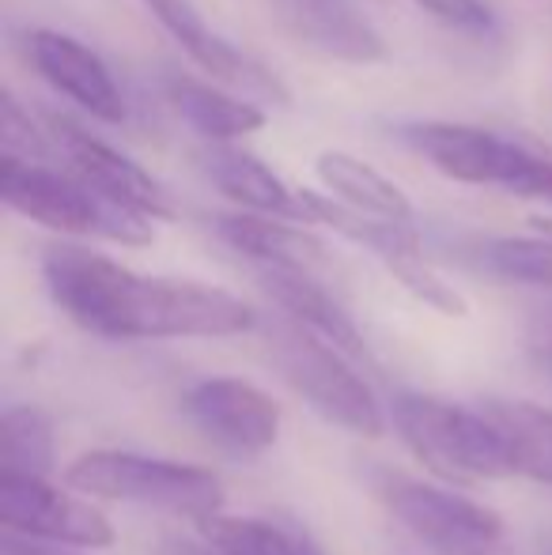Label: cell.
Segmentation results:
<instances>
[{"mask_svg":"<svg viewBox=\"0 0 552 555\" xmlns=\"http://www.w3.org/2000/svg\"><path fill=\"white\" fill-rule=\"evenodd\" d=\"M363 483L435 555H511L503 514L462 491L435 488L390 465H363Z\"/></svg>","mask_w":552,"mask_h":555,"instance_id":"cell-3","label":"cell"},{"mask_svg":"<svg viewBox=\"0 0 552 555\" xmlns=\"http://www.w3.org/2000/svg\"><path fill=\"white\" fill-rule=\"evenodd\" d=\"M284 20L287 30L322 57L348 61V65L386 61L383 35L341 0H292L284 4Z\"/></svg>","mask_w":552,"mask_h":555,"instance_id":"cell-16","label":"cell"},{"mask_svg":"<svg viewBox=\"0 0 552 555\" xmlns=\"http://www.w3.org/2000/svg\"><path fill=\"white\" fill-rule=\"evenodd\" d=\"M50 125L53 144L61 147V155L68 159L73 175L80 178L84 185L106 197L111 205L126 208L133 216H144V220H175L178 208L170 201V193L163 190V182H155L137 159H129L126 152L111 147L106 140L91 137L84 125H76L73 117H46Z\"/></svg>","mask_w":552,"mask_h":555,"instance_id":"cell-9","label":"cell"},{"mask_svg":"<svg viewBox=\"0 0 552 555\" xmlns=\"http://www.w3.org/2000/svg\"><path fill=\"white\" fill-rule=\"evenodd\" d=\"M473 261L496 280L526 287H545L552 292V238H515V234H496L477 242Z\"/></svg>","mask_w":552,"mask_h":555,"instance_id":"cell-22","label":"cell"},{"mask_svg":"<svg viewBox=\"0 0 552 555\" xmlns=\"http://www.w3.org/2000/svg\"><path fill=\"white\" fill-rule=\"evenodd\" d=\"M0 197L23 220L50 227L57 234H88V238H111L121 246H147L155 238L152 220L111 205L76 175H61L46 163L0 159Z\"/></svg>","mask_w":552,"mask_h":555,"instance_id":"cell-6","label":"cell"},{"mask_svg":"<svg viewBox=\"0 0 552 555\" xmlns=\"http://www.w3.org/2000/svg\"><path fill=\"white\" fill-rule=\"evenodd\" d=\"M269 351L284 382L330 424L345 427L360 439H378L386 431L383 404L371 382L352 366V359L330 340L314 336L295 322L269 330Z\"/></svg>","mask_w":552,"mask_h":555,"instance_id":"cell-4","label":"cell"},{"mask_svg":"<svg viewBox=\"0 0 552 555\" xmlns=\"http://www.w3.org/2000/svg\"><path fill=\"white\" fill-rule=\"evenodd\" d=\"M401 442L447 480H508L515 476L496 427L480 409L427 393H398L390 404Z\"/></svg>","mask_w":552,"mask_h":555,"instance_id":"cell-5","label":"cell"},{"mask_svg":"<svg viewBox=\"0 0 552 555\" xmlns=\"http://www.w3.org/2000/svg\"><path fill=\"white\" fill-rule=\"evenodd\" d=\"M0 526L4 533L80 552H103L114 544L111 518L88 495L27 476H0Z\"/></svg>","mask_w":552,"mask_h":555,"instance_id":"cell-7","label":"cell"},{"mask_svg":"<svg viewBox=\"0 0 552 555\" xmlns=\"http://www.w3.org/2000/svg\"><path fill=\"white\" fill-rule=\"evenodd\" d=\"M383 264H386V272H390V276L398 280V284L406 287L416 302L432 307L435 314H442V318H465V314H470V302H465V295L458 292V287L450 284L442 272H435L432 264H427V257H424V249H420V246L401 249L398 257H390V261H383Z\"/></svg>","mask_w":552,"mask_h":555,"instance_id":"cell-23","label":"cell"},{"mask_svg":"<svg viewBox=\"0 0 552 555\" xmlns=\"http://www.w3.org/2000/svg\"><path fill=\"white\" fill-rule=\"evenodd\" d=\"M0 155L4 163H46L53 155V137H46L12 91H0Z\"/></svg>","mask_w":552,"mask_h":555,"instance_id":"cell-24","label":"cell"},{"mask_svg":"<svg viewBox=\"0 0 552 555\" xmlns=\"http://www.w3.org/2000/svg\"><path fill=\"white\" fill-rule=\"evenodd\" d=\"M201 541L213 555H322L303 529L273 518H235L216 514L197 521Z\"/></svg>","mask_w":552,"mask_h":555,"instance_id":"cell-20","label":"cell"},{"mask_svg":"<svg viewBox=\"0 0 552 555\" xmlns=\"http://www.w3.org/2000/svg\"><path fill=\"white\" fill-rule=\"evenodd\" d=\"M201 167H205V178L213 182V190L220 193V197H228L231 205L243 208V212L310 223V212L299 193L287 190L273 175V167H266L258 155L223 144V147H213V152L201 159Z\"/></svg>","mask_w":552,"mask_h":555,"instance_id":"cell-15","label":"cell"},{"mask_svg":"<svg viewBox=\"0 0 552 555\" xmlns=\"http://www.w3.org/2000/svg\"><path fill=\"white\" fill-rule=\"evenodd\" d=\"M0 555H84L80 548H61V544H46V541H30L20 533H4L0 537Z\"/></svg>","mask_w":552,"mask_h":555,"instance_id":"cell-27","label":"cell"},{"mask_svg":"<svg viewBox=\"0 0 552 555\" xmlns=\"http://www.w3.org/2000/svg\"><path fill=\"white\" fill-rule=\"evenodd\" d=\"M314 170L325 190L333 193V201L371 216V220H386V223L416 220V208L409 201V193L398 182H390L378 167H371L368 159H356L348 152H322L314 159Z\"/></svg>","mask_w":552,"mask_h":555,"instance_id":"cell-17","label":"cell"},{"mask_svg":"<svg viewBox=\"0 0 552 555\" xmlns=\"http://www.w3.org/2000/svg\"><path fill=\"white\" fill-rule=\"evenodd\" d=\"M258 284L284 310L287 322L330 340L348 359H371L368 340L356 330L352 314L318 284V276H310V272H287V269H258Z\"/></svg>","mask_w":552,"mask_h":555,"instance_id":"cell-14","label":"cell"},{"mask_svg":"<svg viewBox=\"0 0 552 555\" xmlns=\"http://www.w3.org/2000/svg\"><path fill=\"white\" fill-rule=\"evenodd\" d=\"M175 114L190 125L197 137L213 140V144H231V140H246L254 132L266 129L269 114L261 106L246 103L243 95H231L223 88H208L197 80H175L167 88Z\"/></svg>","mask_w":552,"mask_h":555,"instance_id":"cell-19","label":"cell"},{"mask_svg":"<svg viewBox=\"0 0 552 555\" xmlns=\"http://www.w3.org/2000/svg\"><path fill=\"white\" fill-rule=\"evenodd\" d=\"M68 488L88 499L133 503L175 518L205 521L223 514V483L216 473L133 450H91L68 465Z\"/></svg>","mask_w":552,"mask_h":555,"instance_id":"cell-2","label":"cell"},{"mask_svg":"<svg viewBox=\"0 0 552 555\" xmlns=\"http://www.w3.org/2000/svg\"><path fill=\"white\" fill-rule=\"evenodd\" d=\"M477 409L500 435L515 476L552 488V409L518 397H485Z\"/></svg>","mask_w":552,"mask_h":555,"instance_id":"cell-18","label":"cell"},{"mask_svg":"<svg viewBox=\"0 0 552 555\" xmlns=\"http://www.w3.org/2000/svg\"><path fill=\"white\" fill-rule=\"evenodd\" d=\"M401 137L442 178L462 185H503L515 193L530 163L538 159L530 147L462 121H413L401 125Z\"/></svg>","mask_w":552,"mask_h":555,"instance_id":"cell-8","label":"cell"},{"mask_svg":"<svg viewBox=\"0 0 552 555\" xmlns=\"http://www.w3.org/2000/svg\"><path fill=\"white\" fill-rule=\"evenodd\" d=\"M57 465L53 420L35 404H12L0 416V476L50 480Z\"/></svg>","mask_w":552,"mask_h":555,"instance_id":"cell-21","label":"cell"},{"mask_svg":"<svg viewBox=\"0 0 552 555\" xmlns=\"http://www.w3.org/2000/svg\"><path fill=\"white\" fill-rule=\"evenodd\" d=\"M538 366H541V371H545V378L552 382V344H549V348H541V356H538Z\"/></svg>","mask_w":552,"mask_h":555,"instance_id":"cell-28","label":"cell"},{"mask_svg":"<svg viewBox=\"0 0 552 555\" xmlns=\"http://www.w3.org/2000/svg\"><path fill=\"white\" fill-rule=\"evenodd\" d=\"M216 231L231 249L258 261V269H287V272H310L314 276L322 264H330V246L307 227L277 216H254V212H228L216 220Z\"/></svg>","mask_w":552,"mask_h":555,"instance_id":"cell-13","label":"cell"},{"mask_svg":"<svg viewBox=\"0 0 552 555\" xmlns=\"http://www.w3.org/2000/svg\"><path fill=\"white\" fill-rule=\"evenodd\" d=\"M190 424L239 457H258L280 439V404L246 378H201L185 389Z\"/></svg>","mask_w":552,"mask_h":555,"instance_id":"cell-10","label":"cell"},{"mask_svg":"<svg viewBox=\"0 0 552 555\" xmlns=\"http://www.w3.org/2000/svg\"><path fill=\"white\" fill-rule=\"evenodd\" d=\"M144 4H147V12L163 23V30H167L213 80L228 83V88H235V91H246V95L287 103V91L280 88L277 76L269 73L258 57H251V53H243L239 46H231L223 35H216L193 0H144Z\"/></svg>","mask_w":552,"mask_h":555,"instance_id":"cell-11","label":"cell"},{"mask_svg":"<svg viewBox=\"0 0 552 555\" xmlns=\"http://www.w3.org/2000/svg\"><path fill=\"white\" fill-rule=\"evenodd\" d=\"M413 4L454 30L485 35V30L492 27V12H488L485 0H413Z\"/></svg>","mask_w":552,"mask_h":555,"instance_id":"cell-25","label":"cell"},{"mask_svg":"<svg viewBox=\"0 0 552 555\" xmlns=\"http://www.w3.org/2000/svg\"><path fill=\"white\" fill-rule=\"evenodd\" d=\"M30 65L38 68L50 88H57L68 103H76L84 114L99 117V121H126V99L114 80V73L106 68V61L95 50H88L84 42H76L73 35L61 30H30Z\"/></svg>","mask_w":552,"mask_h":555,"instance_id":"cell-12","label":"cell"},{"mask_svg":"<svg viewBox=\"0 0 552 555\" xmlns=\"http://www.w3.org/2000/svg\"><path fill=\"white\" fill-rule=\"evenodd\" d=\"M518 197H538L552 205V155H538L530 163V170L523 175V182L515 185Z\"/></svg>","mask_w":552,"mask_h":555,"instance_id":"cell-26","label":"cell"},{"mask_svg":"<svg viewBox=\"0 0 552 555\" xmlns=\"http://www.w3.org/2000/svg\"><path fill=\"white\" fill-rule=\"evenodd\" d=\"M42 280L61 314L103 340L243 336L258 325V314L223 287L178 276H140L114 257L73 242L46 246Z\"/></svg>","mask_w":552,"mask_h":555,"instance_id":"cell-1","label":"cell"}]
</instances>
